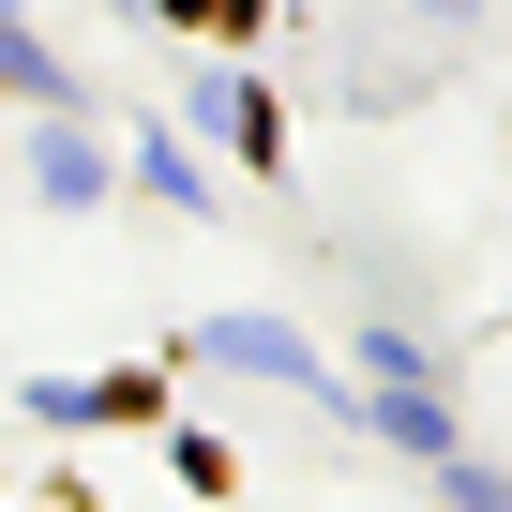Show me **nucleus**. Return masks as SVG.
<instances>
[{"mask_svg":"<svg viewBox=\"0 0 512 512\" xmlns=\"http://www.w3.org/2000/svg\"><path fill=\"white\" fill-rule=\"evenodd\" d=\"M31 181H46L61 211H76V196H106V166H91V136H76V121H46V136H31Z\"/></svg>","mask_w":512,"mask_h":512,"instance_id":"obj_2","label":"nucleus"},{"mask_svg":"<svg viewBox=\"0 0 512 512\" xmlns=\"http://www.w3.org/2000/svg\"><path fill=\"white\" fill-rule=\"evenodd\" d=\"M377 437H392V452H437V437H452V422H437V407H422V392H377Z\"/></svg>","mask_w":512,"mask_h":512,"instance_id":"obj_3","label":"nucleus"},{"mask_svg":"<svg viewBox=\"0 0 512 512\" xmlns=\"http://www.w3.org/2000/svg\"><path fill=\"white\" fill-rule=\"evenodd\" d=\"M211 362H241V377H317V362H302V332H272V317H226V332H211Z\"/></svg>","mask_w":512,"mask_h":512,"instance_id":"obj_1","label":"nucleus"},{"mask_svg":"<svg viewBox=\"0 0 512 512\" xmlns=\"http://www.w3.org/2000/svg\"><path fill=\"white\" fill-rule=\"evenodd\" d=\"M0 31H16V16H0Z\"/></svg>","mask_w":512,"mask_h":512,"instance_id":"obj_4","label":"nucleus"}]
</instances>
